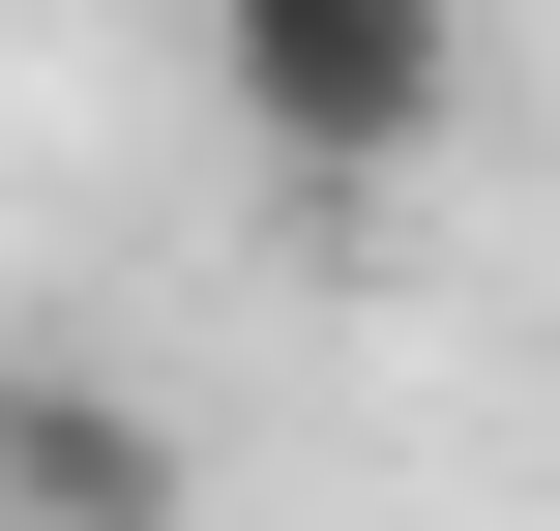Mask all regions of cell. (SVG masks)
<instances>
[{
    "label": "cell",
    "mask_w": 560,
    "mask_h": 531,
    "mask_svg": "<svg viewBox=\"0 0 560 531\" xmlns=\"http://www.w3.org/2000/svg\"><path fill=\"white\" fill-rule=\"evenodd\" d=\"M207 118H236L295 207H384V177H443V118H472V0H207Z\"/></svg>",
    "instance_id": "cell-1"
},
{
    "label": "cell",
    "mask_w": 560,
    "mask_h": 531,
    "mask_svg": "<svg viewBox=\"0 0 560 531\" xmlns=\"http://www.w3.org/2000/svg\"><path fill=\"white\" fill-rule=\"evenodd\" d=\"M177 414L148 384H89V355H0V531H177Z\"/></svg>",
    "instance_id": "cell-2"
}]
</instances>
